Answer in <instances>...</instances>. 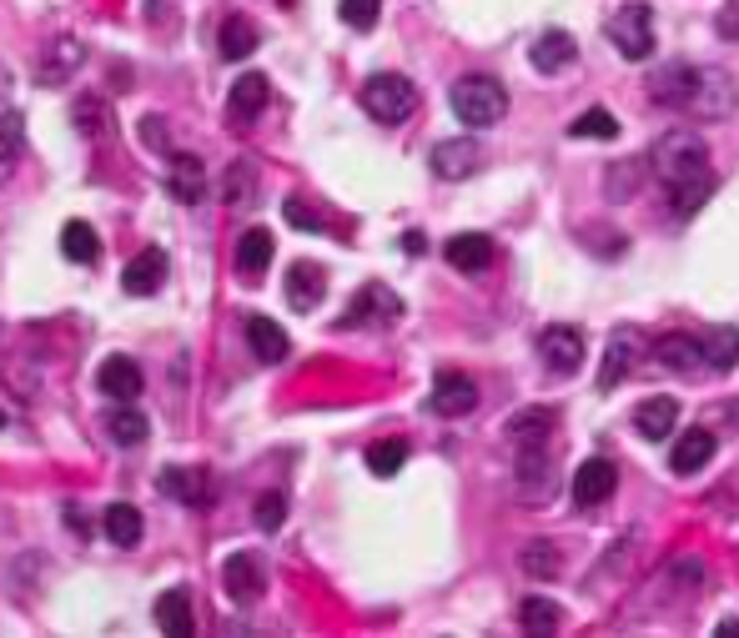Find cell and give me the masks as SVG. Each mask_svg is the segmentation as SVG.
<instances>
[{"label": "cell", "mask_w": 739, "mask_h": 638, "mask_svg": "<svg viewBox=\"0 0 739 638\" xmlns=\"http://www.w3.org/2000/svg\"><path fill=\"white\" fill-rule=\"evenodd\" d=\"M162 281H166V251L162 247L136 251V257L121 267V287H126L131 297H152Z\"/></svg>", "instance_id": "obj_9"}, {"label": "cell", "mask_w": 739, "mask_h": 638, "mask_svg": "<svg viewBox=\"0 0 739 638\" xmlns=\"http://www.w3.org/2000/svg\"><path fill=\"white\" fill-rule=\"evenodd\" d=\"M473 166H479V146H473L468 136L438 141V146H433V172L443 176V182H463Z\"/></svg>", "instance_id": "obj_18"}, {"label": "cell", "mask_w": 739, "mask_h": 638, "mask_svg": "<svg viewBox=\"0 0 739 638\" xmlns=\"http://www.w3.org/2000/svg\"><path fill=\"white\" fill-rule=\"evenodd\" d=\"M362 111H368L372 121H382V126H398V121H408L418 111V91L408 76H372L368 86H362Z\"/></svg>", "instance_id": "obj_4"}, {"label": "cell", "mask_w": 739, "mask_h": 638, "mask_svg": "<svg viewBox=\"0 0 739 638\" xmlns=\"http://www.w3.org/2000/svg\"><path fill=\"white\" fill-rule=\"evenodd\" d=\"M719 634H725V638H739V624H735V618H725V624H719Z\"/></svg>", "instance_id": "obj_50"}, {"label": "cell", "mask_w": 739, "mask_h": 638, "mask_svg": "<svg viewBox=\"0 0 739 638\" xmlns=\"http://www.w3.org/2000/svg\"><path fill=\"white\" fill-rule=\"evenodd\" d=\"M162 493L176 503H186V508H196V503H207V473H196V467H166L162 477Z\"/></svg>", "instance_id": "obj_24"}, {"label": "cell", "mask_w": 739, "mask_h": 638, "mask_svg": "<svg viewBox=\"0 0 739 638\" xmlns=\"http://www.w3.org/2000/svg\"><path fill=\"white\" fill-rule=\"evenodd\" d=\"M71 121H76V131L86 141H111V131H116V111L101 96H81L76 106H71Z\"/></svg>", "instance_id": "obj_22"}, {"label": "cell", "mask_w": 739, "mask_h": 638, "mask_svg": "<svg viewBox=\"0 0 739 638\" xmlns=\"http://www.w3.org/2000/svg\"><path fill=\"white\" fill-rule=\"evenodd\" d=\"M398 312H402V302L388 292V287H362L358 302H352L348 317H342V327H362V322H368V327H388Z\"/></svg>", "instance_id": "obj_13"}, {"label": "cell", "mask_w": 739, "mask_h": 638, "mask_svg": "<svg viewBox=\"0 0 739 638\" xmlns=\"http://www.w3.org/2000/svg\"><path fill=\"white\" fill-rule=\"evenodd\" d=\"M448 267L453 271H489L493 267V241L483 231H458L453 241L443 247Z\"/></svg>", "instance_id": "obj_16"}, {"label": "cell", "mask_w": 739, "mask_h": 638, "mask_svg": "<svg viewBox=\"0 0 739 638\" xmlns=\"http://www.w3.org/2000/svg\"><path fill=\"white\" fill-rule=\"evenodd\" d=\"M709 192H715V176H695V182H679V186H675V212H679V217H695L699 206L709 202Z\"/></svg>", "instance_id": "obj_37"}, {"label": "cell", "mask_w": 739, "mask_h": 638, "mask_svg": "<svg viewBox=\"0 0 739 638\" xmlns=\"http://www.w3.org/2000/svg\"><path fill=\"white\" fill-rule=\"evenodd\" d=\"M261 106H267V76L261 71H247L242 81H232V96H227L232 121H252Z\"/></svg>", "instance_id": "obj_25"}, {"label": "cell", "mask_w": 739, "mask_h": 638, "mask_svg": "<svg viewBox=\"0 0 739 638\" xmlns=\"http://www.w3.org/2000/svg\"><path fill=\"white\" fill-rule=\"evenodd\" d=\"M614 487H619V467L609 457H588L574 473V503L578 508H598V503H609Z\"/></svg>", "instance_id": "obj_7"}, {"label": "cell", "mask_w": 739, "mask_h": 638, "mask_svg": "<svg viewBox=\"0 0 739 638\" xmlns=\"http://www.w3.org/2000/svg\"><path fill=\"white\" fill-rule=\"evenodd\" d=\"M247 342H252V352H257V362H283L287 352H292L287 332L273 317H247Z\"/></svg>", "instance_id": "obj_21"}, {"label": "cell", "mask_w": 739, "mask_h": 638, "mask_svg": "<svg viewBox=\"0 0 739 638\" xmlns=\"http://www.w3.org/2000/svg\"><path fill=\"white\" fill-rule=\"evenodd\" d=\"M106 428H111V438H116L121 447H142V443H146V433H152V422H146L142 412L131 408V402H121V408L111 412Z\"/></svg>", "instance_id": "obj_33"}, {"label": "cell", "mask_w": 739, "mask_h": 638, "mask_svg": "<svg viewBox=\"0 0 739 638\" xmlns=\"http://www.w3.org/2000/svg\"><path fill=\"white\" fill-rule=\"evenodd\" d=\"M61 251H65V261H76V267H91V261L101 257V237H96V227H86V222H65V227H61Z\"/></svg>", "instance_id": "obj_29"}, {"label": "cell", "mask_w": 739, "mask_h": 638, "mask_svg": "<svg viewBox=\"0 0 739 638\" xmlns=\"http://www.w3.org/2000/svg\"><path fill=\"white\" fill-rule=\"evenodd\" d=\"M283 518H287V498H283V493H261V498H257V528L261 533H277V528H283Z\"/></svg>", "instance_id": "obj_43"}, {"label": "cell", "mask_w": 739, "mask_h": 638, "mask_svg": "<svg viewBox=\"0 0 739 638\" xmlns=\"http://www.w3.org/2000/svg\"><path fill=\"white\" fill-rule=\"evenodd\" d=\"M654 101L685 106L705 121H725L739 106V86L719 65H669L664 76H654Z\"/></svg>", "instance_id": "obj_1"}, {"label": "cell", "mask_w": 739, "mask_h": 638, "mask_svg": "<svg viewBox=\"0 0 739 638\" xmlns=\"http://www.w3.org/2000/svg\"><path fill=\"white\" fill-rule=\"evenodd\" d=\"M322 292H327V277L317 261H292V267H287V307H292V312H317Z\"/></svg>", "instance_id": "obj_11"}, {"label": "cell", "mask_w": 739, "mask_h": 638, "mask_svg": "<svg viewBox=\"0 0 739 638\" xmlns=\"http://www.w3.org/2000/svg\"><path fill=\"white\" fill-rule=\"evenodd\" d=\"M0 428H6V412H0Z\"/></svg>", "instance_id": "obj_51"}, {"label": "cell", "mask_w": 739, "mask_h": 638, "mask_svg": "<svg viewBox=\"0 0 739 638\" xmlns=\"http://www.w3.org/2000/svg\"><path fill=\"white\" fill-rule=\"evenodd\" d=\"M267 261H273V231L252 227L247 237L237 241V271H242V277H261V271H267Z\"/></svg>", "instance_id": "obj_28"}, {"label": "cell", "mask_w": 739, "mask_h": 638, "mask_svg": "<svg viewBox=\"0 0 739 638\" xmlns=\"http://www.w3.org/2000/svg\"><path fill=\"white\" fill-rule=\"evenodd\" d=\"M634 362H639V337H634V332H614V337H609V352H604V372H598V388L614 392L624 378H629Z\"/></svg>", "instance_id": "obj_19"}, {"label": "cell", "mask_w": 739, "mask_h": 638, "mask_svg": "<svg viewBox=\"0 0 739 638\" xmlns=\"http://www.w3.org/2000/svg\"><path fill=\"white\" fill-rule=\"evenodd\" d=\"M574 55H578V45L568 31H544L538 45H533V65H538V71H564Z\"/></svg>", "instance_id": "obj_30"}, {"label": "cell", "mask_w": 739, "mask_h": 638, "mask_svg": "<svg viewBox=\"0 0 739 638\" xmlns=\"http://www.w3.org/2000/svg\"><path fill=\"white\" fill-rule=\"evenodd\" d=\"M11 172H16V141L6 136V126H0V186L11 182Z\"/></svg>", "instance_id": "obj_45"}, {"label": "cell", "mask_w": 739, "mask_h": 638, "mask_svg": "<svg viewBox=\"0 0 739 638\" xmlns=\"http://www.w3.org/2000/svg\"><path fill=\"white\" fill-rule=\"evenodd\" d=\"M513 473H519L523 503H538L544 487H554V453H548V438H513Z\"/></svg>", "instance_id": "obj_5"}, {"label": "cell", "mask_w": 739, "mask_h": 638, "mask_svg": "<svg viewBox=\"0 0 739 638\" xmlns=\"http://www.w3.org/2000/svg\"><path fill=\"white\" fill-rule=\"evenodd\" d=\"M252 192H257V172H252V162H232L227 166V202L232 206H247Z\"/></svg>", "instance_id": "obj_41"}, {"label": "cell", "mask_w": 739, "mask_h": 638, "mask_svg": "<svg viewBox=\"0 0 739 638\" xmlns=\"http://www.w3.org/2000/svg\"><path fill=\"white\" fill-rule=\"evenodd\" d=\"M675 578H679V584H699V558H685V563H679Z\"/></svg>", "instance_id": "obj_47"}, {"label": "cell", "mask_w": 739, "mask_h": 638, "mask_svg": "<svg viewBox=\"0 0 739 638\" xmlns=\"http://www.w3.org/2000/svg\"><path fill=\"white\" fill-rule=\"evenodd\" d=\"M402 457H408V443H402V438H382V443L368 447V467H372L378 477H392V473H398Z\"/></svg>", "instance_id": "obj_36"}, {"label": "cell", "mask_w": 739, "mask_h": 638, "mask_svg": "<svg viewBox=\"0 0 739 638\" xmlns=\"http://www.w3.org/2000/svg\"><path fill=\"white\" fill-rule=\"evenodd\" d=\"M654 358H659V368H675V372H699L705 368V358H699V342L695 337H664L659 347H654Z\"/></svg>", "instance_id": "obj_31"}, {"label": "cell", "mask_w": 739, "mask_h": 638, "mask_svg": "<svg viewBox=\"0 0 739 638\" xmlns=\"http://www.w3.org/2000/svg\"><path fill=\"white\" fill-rule=\"evenodd\" d=\"M554 433V412L548 408H528L509 422V438H548Z\"/></svg>", "instance_id": "obj_39"}, {"label": "cell", "mask_w": 739, "mask_h": 638, "mask_svg": "<svg viewBox=\"0 0 739 638\" xmlns=\"http://www.w3.org/2000/svg\"><path fill=\"white\" fill-rule=\"evenodd\" d=\"M523 574L558 578V548H554V543H528V548H523Z\"/></svg>", "instance_id": "obj_38"}, {"label": "cell", "mask_w": 739, "mask_h": 638, "mask_svg": "<svg viewBox=\"0 0 739 638\" xmlns=\"http://www.w3.org/2000/svg\"><path fill=\"white\" fill-rule=\"evenodd\" d=\"M338 16L352 25V31H372V25H378V16H382V0H342Z\"/></svg>", "instance_id": "obj_42"}, {"label": "cell", "mask_w": 739, "mask_h": 638, "mask_svg": "<svg viewBox=\"0 0 739 638\" xmlns=\"http://www.w3.org/2000/svg\"><path fill=\"white\" fill-rule=\"evenodd\" d=\"M252 51H257V25H252L247 16H232V21L222 25V55H227V61H247Z\"/></svg>", "instance_id": "obj_34"}, {"label": "cell", "mask_w": 739, "mask_h": 638, "mask_svg": "<svg viewBox=\"0 0 739 638\" xmlns=\"http://www.w3.org/2000/svg\"><path fill=\"white\" fill-rule=\"evenodd\" d=\"M227 598L232 604H252V598H261V588H267V574H261V558H252V553H237V558H227Z\"/></svg>", "instance_id": "obj_15"}, {"label": "cell", "mask_w": 739, "mask_h": 638, "mask_svg": "<svg viewBox=\"0 0 739 638\" xmlns=\"http://www.w3.org/2000/svg\"><path fill=\"white\" fill-rule=\"evenodd\" d=\"M101 523H106V538L116 543V548H136V543H142V528H146L142 508H131V503H111Z\"/></svg>", "instance_id": "obj_27"}, {"label": "cell", "mask_w": 739, "mask_h": 638, "mask_svg": "<svg viewBox=\"0 0 739 638\" xmlns=\"http://www.w3.org/2000/svg\"><path fill=\"white\" fill-rule=\"evenodd\" d=\"M568 131H574V136H594V141H614L619 136V121H614L609 111H584Z\"/></svg>", "instance_id": "obj_40"}, {"label": "cell", "mask_w": 739, "mask_h": 638, "mask_svg": "<svg viewBox=\"0 0 739 638\" xmlns=\"http://www.w3.org/2000/svg\"><path fill=\"white\" fill-rule=\"evenodd\" d=\"M162 126H166L162 116H146V121H142V141L152 146V152H166V146H172V136H166Z\"/></svg>", "instance_id": "obj_44"}, {"label": "cell", "mask_w": 739, "mask_h": 638, "mask_svg": "<svg viewBox=\"0 0 739 638\" xmlns=\"http://www.w3.org/2000/svg\"><path fill=\"white\" fill-rule=\"evenodd\" d=\"M166 192H172L182 206H196L202 192H207V166L196 162V156L176 152L172 162H166Z\"/></svg>", "instance_id": "obj_12"}, {"label": "cell", "mask_w": 739, "mask_h": 638, "mask_svg": "<svg viewBox=\"0 0 739 638\" xmlns=\"http://www.w3.org/2000/svg\"><path fill=\"white\" fill-rule=\"evenodd\" d=\"M473 408H479V388H473L463 372H438L433 378V412H443V418H468Z\"/></svg>", "instance_id": "obj_10"}, {"label": "cell", "mask_w": 739, "mask_h": 638, "mask_svg": "<svg viewBox=\"0 0 739 638\" xmlns=\"http://www.w3.org/2000/svg\"><path fill=\"white\" fill-rule=\"evenodd\" d=\"M287 217H292L297 227H317V217L307 212V202H287Z\"/></svg>", "instance_id": "obj_46"}, {"label": "cell", "mask_w": 739, "mask_h": 638, "mask_svg": "<svg viewBox=\"0 0 739 638\" xmlns=\"http://www.w3.org/2000/svg\"><path fill=\"white\" fill-rule=\"evenodd\" d=\"M699 358L715 372L739 368V327H709V337L699 342Z\"/></svg>", "instance_id": "obj_26"}, {"label": "cell", "mask_w": 739, "mask_h": 638, "mask_svg": "<svg viewBox=\"0 0 739 638\" xmlns=\"http://www.w3.org/2000/svg\"><path fill=\"white\" fill-rule=\"evenodd\" d=\"M76 65H81V45L71 41V35H61V41L45 51V61H41V81H45V86H61Z\"/></svg>", "instance_id": "obj_32"}, {"label": "cell", "mask_w": 739, "mask_h": 638, "mask_svg": "<svg viewBox=\"0 0 739 638\" xmlns=\"http://www.w3.org/2000/svg\"><path fill=\"white\" fill-rule=\"evenodd\" d=\"M503 111H509V91L493 76H463L453 86V116L463 126H499Z\"/></svg>", "instance_id": "obj_3"}, {"label": "cell", "mask_w": 739, "mask_h": 638, "mask_svg": "<svg viewBox=\"0 0 739 638\" xmlns=\"http://www.w3.org/2000/svg\"><path fill=\"white\" fill-rule=\"evenodd\" d=\"M156 628L172 638H192L196 618H192V598H186V588H172V594L156 598Z\"/></svg>", "instance_id": "obj_23"}, {"label": "cell", "mask_w": 739, "mask_h": 638, "mask_svg": "<svg viewBox=\"0 0 739 638\" xmlns=\"http://www.w3.org/2000/svg\"><path fill=\"white\" fill-rule=\"evenodd\" d=\"M609 41L624 61H644L654 51V11L649 6H624L619 16H609Z\"/></svg>", "instance_id": "obj_6"}, {"label": "cell", "mask_w": 739, "mask_h": 638, "mask_svg": "<svg viewBox=\"0 0 739 638\" xmlns=\"http://www.w3.org/2000/svg\"><path fill=\"white\" fill-rule=\"evenodd\" d=\"M538 358L554 372H578L584 368V337H578V327H548L538 337Z\"/></svg>", "instance_id": "obj_8"}, {"label": "cell", "mask_w": 739, "mask_h": 638, "mask_svg": "<svg viewBox=\"0 0 739 638\" xmlns=\"http://www.w3.org/2000/svg\"><path fill=\"white\" fill-rule=\"evenodd\" d=\"M519 624L528 628V634H554V628H558V604H554V598H538V594L523 598V604H519Z\"/></svg>", "instance_id": "obj_35"}, {"label": "cell", "mask_w": 739, "mask_h": 638, "mask_svg": "<svg viewBox=\"0 0 739 638\" xmlns=\"http://www.w3.org/2000/svg\"><path fill=\"white\" fill-rule=\"evenodd\" d=\"M402 251H413V257H418V251H423V237H418V231H408V237H402Z\"/></svg>", "instance_id": "obj_49"}, {"label": "cell", "mask_w": 739, "mask_h": 638, "mask_svg": "<svg viewBox=\"0 0 739 638\" xmlns=\"http://www.w3.org/2000/svg\"><path fill=\"white\" fill-rule=\"evenodd\" d=\"M709 457H715V433H709V428H689V433H679L675 453H669V467H675L679 477H695Z\"/></svg>", "instance_id": "obj_17"}, {"label": "cell", "mask_w": 739, "mask_h": 638, "mask_svg": "<svg viewBox=\"0 0 739 638\" xmlns=\"http://www.w3.org/2000/svg\"><path fill=\"white\" fill-rule=\"evenodd\" d=\"M96 388L106 392L111 402H136L142 398V368L131 358H106L96 372Z\"/></svg>", "instance_id": "obj_14"}, {"label": "cell", "mask_w": 739, "mask_h": 638, "mask_svg": "<svg viewBox=\"0 0 739 638\" xmlns=\"http://www.w3.org/2000/svg\"><path fill=\"white\" fill-rule=\"evenodd\" d=\"M649 166L669 186L695 182V176H709V146H705V136H699V131H664V136L654 141Z\"/></svg>", "instance_id": "obj_2"}, {"label": "cell", "mask_w": 739, "mask_h": 638, "mask_svg": "<svg viewBox=\"0 0 739 638\" xmlns=\"http://www.w3.org/2000/svg\"><path fill=\"white\" fill-rule=\"evenodd\" d=\"M11 86H16V81H11V71H6V65H0V111L11 106Z\"/></svg>", "instance_id": "obj_48"}, {"label": "cell", "mask_w": 739, "mask_h": 638, "mask_svg": "<svg viewBox=\"0 0 739 638\" xmlns=\"http://www.w3.org/2000/svg\"><path fill=\"white\" fill-rule=\"evenodd\" d=\"M634 428H639L649 443H664V438L679 428V402H675V398H649V402H639V412H634Z\"/></svg>", "instance_id": "obj_20"}]
</instances>
